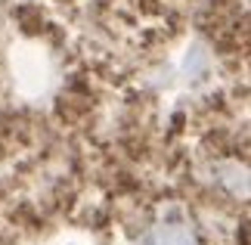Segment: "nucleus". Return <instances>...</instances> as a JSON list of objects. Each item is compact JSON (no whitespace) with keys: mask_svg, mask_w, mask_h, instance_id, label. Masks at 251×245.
Masks as SVG:
<instances>
[{"mask_svg":"<svg viewBox=\"0 0 251 245\" xmlns=\"http://www.w3.org/2000/svg\"><path fill=\"white\" fill-rule=\"evenodd\" d=\"M140 245H199L196 233H192L189 220H183L180 214H171V218L158 220L146 236L140 239Z\"/></svg>","mask_w":251,"mask_h":245,"instance_id":"nucleus-1","label":"nucleus"}]
</instances>
